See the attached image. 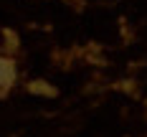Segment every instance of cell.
Masks as SVG:
<instances>
[{
	"instance_id": "1",
	"label": "cell",
	"mask_w": 147,
	"mask_h": 137,
	"mask_svg": "<svg viewBox=\"0 0 147 137\" xmlns=\"http://www.w3.org/2000/svg\"><path fill=\"white\" fill-rule=\"evenodd\" d=\"M13 84H15V66H13V61L5 59V56H0V94L8 91Z\"/></svg>"
}]
</instances>
